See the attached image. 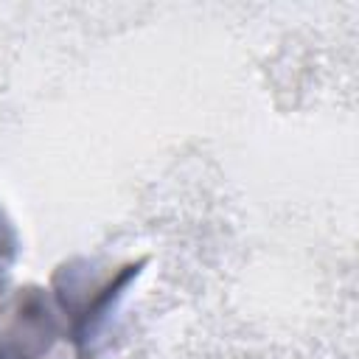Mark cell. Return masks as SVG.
<instances>
[{
  "mask_svg": "<svg viewBox=\"0 0 359 359\" xmlns=\"http://www.w3.org/2000/svg\"><path fill=\"white\" fill-rule=\"evenodd\" d=\"M76 334L79 325H59L53 303L25 292L0 311V359H81Z\"/></svg>",
  "mask_w": 359,
  "mask_h": 359,
  "instance_id": "cell-1",
  "label": "cell"
}]
</instances>
